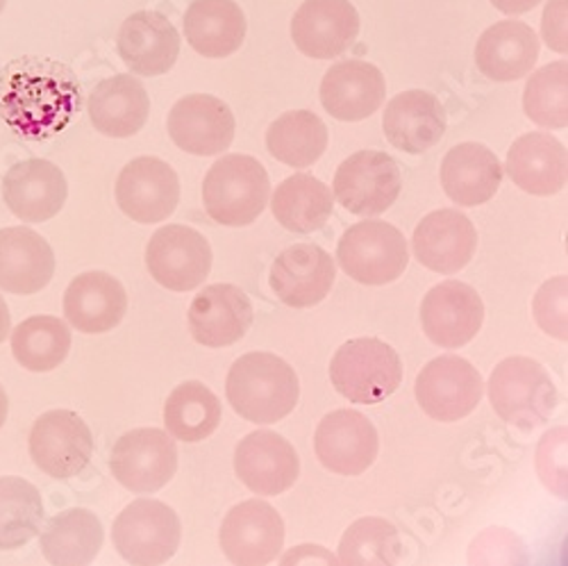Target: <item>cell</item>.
<instances>
[{
  "mask_svg": "<svg viewBox=\"0 0 568 566\" xmlns=\"http://www.w3.org/2000/svg\"><path fill=\"white\" fill-rule=\"evenodd\" d=\"M480 371L459 355H442L425 364L416 377L414 394L420 410L435 421L455 423L483 401Z\"/></svg>",
  "mask_w": 568,
  "mask_h": 566,
  "instance_id": "7",
  "label": "cell"
},
{
  "mask_svg": "<svg viewBox=\"0 0 568 566\" xmlns=\"http://www.w3.org/2000/svg\"><path fill=\"white\" fill-rule=\"evenodd\" d=\"M494 412L520 431H535L557 407V390L546 366L532 357H507L489 377Z\"/></svg>",
  "mask_w": 568,
  "mask_h": 566,
  "instance_id": "4",
  "label": "cell"
},
{
  "mask_svg": "<svg viewBox=\"0 0 568 566\" xmlns=\"http://www.w3.org/2000/svg\"><path fill=\"white\" fill-rule=\"evenodd\" d=\"M412 249L425 269L453 275L476 255L478 230L457 210H437L416 225Z\"/></svg>",
  "mask_w": 568,
  "mask_h": 566,
  "instance_id": "23",
  "label": "cell"
},
{
  "mask_svg": "<svg viewBox=\"0 0 568 566\" xmlns=\"http://www.w3.org/2000/svg\"><path fill=\"white\" fill-rule=\"evenodd\" d=\"M271 210L284 230L310 234L325 228L327 219L333 216L335 199L327 184L318 178L310 173H296L277 184Z\"/></svg>",
  "mask_w": 568,
  "mask_h": 566,
  "instance_id": "34",
  "label": "cell"
},
{
  "mask_svg": "<svg viewBox=\"0 0 568 566\" xmlns=\"http://www.w3.org/2000/svg\"><path fill=\"white\" fill-rule=\"evenodd\" d=\"M234 114L210 93H192L180 99L169 112L166 130L173 144L189 155L212 158L225 153L234 139Z\"/></svg>",
  "mask_w": 568,
  "mask_h": 566,
  "instance_id": "17",
  "label": "cell"
},
{
  "mask_svg": "<svg viewBox=\"0 0 568 566\" xmlns=\"http://www.w3.org/2000/svg\"><path fill=\"white\" fill-rule=\"evenodd\" d=\"M93 455V437L80 414L43 412L30 431V457L45 476L69 481L80 476Z\"/></svg>",
  "mask_w": 568,
  "mask_h": 566,
  "instance_id": "11",
  "label": "cell"
},
{
  "mask_svg": "<svg viewBox=\"0 0 568 566\" xmlns=\"http://www.w3.org/2000/svg\"><path fill=\"white\" fill-rule=\"evenodd\" d=\"M446 110L430 91L409 89L387 105L383 130L389 144L403 153L420 155L435 149L446 134Z\"/></svg>",
  "mask_w": 568,
  "mask_h": 566,
  "instance_id": "25",
  "label": "cell"
},
{
  "mask_svg": "<svg viewBox=\"0 0 568 566\" xmlns=\"http://www.w3.org/2000/svg\"><path fill=\"white\" fill-rule=\"evenodd\" d=\"M387 80L375 64L346 60L321 80V105L337 121H364L383 108Z\"/></svg>",
  "mask_w": 568,
  "mask_h": 566,
  "instance_id": "24",
  "label": "cell"
},
{
  "mask_svg": "<svg viewBox=\"0 0 568 566\" xmlns=\"http://www.w3.org/2000/svg\"><path fill=\"white\" fill-rule=\"evenodd\" d=\"M568 292V277L557 275L539 287L532 312L546 335L566 342L568 340V323H566V294Z\"/></svg>",
  "mask_w": 568,
  "mask_h": 566,
  "instance_id": "41",
  "label": "cell"
},
{
  "mask_svg": "<svg viewBox=\"0 0 568 566\" xmlns=\"http://www.w3.org/2000/svg\"><path fill=\"white\" fill-rule=\"evenodd\" d=\"M128 312V294L105 271H87L73 277L64 292V316L82 335H105Z\"/></svg>",
  "mask_w": 568,
  "mask_h": 566,
  "instance_id": "26",
  "label": "cell"
},
{
  "mask_svg": "<svg viewBox=\"0 0 568 566\" xmlns=\"http://www.w3.org/2000/svg\"><path fill=\"white\" fill-rule=\"evenodd\" d=\"M255 312L246 292L236 285H210L189 305V333L205 348L242 342L253 327Z\"/></svg>",
  "mask_w": 568,
  "mask_h": 566,
  "instance_id": "19",
  "label": "cell"
},
{
  "mask_svg": "<svg viewBox=\"0 0 568 566\" xmlns=\"http://www.w3.org/2000/svg\"><path fill=\"white\" fill-rule=\"evenodd\" d=\"M544 0H491V6L503 12V14H526V12H532L537 6H541Z\"/></svg>",
  "mask_w": 568,
  "mask_h": 566,
  "instance_id": "44",
  "label": "cell"
},
{
  "mask_svg": "<svg viewBox=\"0 0 568 566\" xmlns=\"http://www.w3.org/2000/svg\"><path fill=\"white\" fill-rule=\"evenodd\" d=\"M511 182L532 196H555L566 186L568 158L559 139L546 132L518 137L505 164Z\"/></svg>",
  "mask_w": 568,
  "mask_h": 566,
  "instance_id": "28",
  "label": "cell"
},
{
  "mask_svg": "<svg viewBox=\"0 0 568 566\" xmlns=\"http://www.w3.org/2000/svg\"><path fill=\"white\" fill-rule=\"evenodd\" d=\"M55 275V253L41 234L30 228L0 230V290L32 296L49 287Z\"/></svg>",
  "mask_w": 568,
  "mask_h": 566,
  "instance_id": "27",
  "label": "cell"
},
{
  "mask_svg": "<svg viewBox=\"0 0 568 566\" xmlns=\"http://www.w3.org/2000/svg\"><path fill=\"white\" fill-rule=\"evenodd\" d=\"M69 184L60 166L49 160H23L10 166L3 178V201L26 223H45L58 216L67 203Z\"/></svg>",
  "mask_w": 568,
  "mask_h": 566,
  "instance_id": "21",
  "label": "cell"
},
{
  "mask_svg": "<svg viewBox=\"0 0 568 566\" xmlns=\"http://www.w3.org/2000/svg\"><path fill=\"white\" fill-rule=\"evenodd\" d=\"M329 383L351 403L377 405L403 383L400 355L383 340H348L329 360Z\"/></svg>",
  "mask_w": 568,
  "mask_h": 566,
  "instance_id": "3",
  "label": "cell"
},
{
  "mask_svg": "<svg viewBox=\"0 0 568 566\" xmlns=\"http://www.w3.org/2000/svg\"><path fill=\"white\" fill-rule=\"evenodd\" d=\"M246 17L234 0H194L184 12V37L189 46L210 60H223L242 49Z\"/></svg>",
  "mask_w": 568,
  "mask_h": 566,
  "instance_id": "32",
  "label": "cell"
},
{
  "mask_svg": "<svg viewBox=\"0 0 568 566\" xmlns=\"http://www.w3.org/2000/svg\"><path fill=\"white\" fill-rule=\"evenodd\" d=\"M271 199L268 173L251 155H225L203 180L207 216L227 228H246L260 219Z\"/></svg>",
  "mask_w": 568,
  "mask_h": 566,
  "instance_id": "2",
  "label": "cell"
},
{
  "mask_svg": "<svg viewBox=\"0 0 568 566\" xmlns=\"http://www.w3.org/2000/svg\"><path fill=\"white\" fill-rule=\"evenodd\" d=\"M116 203L130 221H166L180 203L178 173L160 158H134L119 173Z\"/></svg>",
  "mask_w": 568,
  "mask_h": 566,
  "instance_id": "15",
  "label": "cell"
},
{
  "mask_svg": "<svg viewBox=\"0 0 568 566\" xmlns=\"http://www.w3.org/2000/svg\"><path fill=\"white\" fill-rule=\"evenodd\" d=\"M566 6H568V0H550L546 12H544V21H541V34L548 43V49H552L559 55L568 53Z\"/></svg>",
  "mask_w": 568,
  "mask_h": 566,
  "instance_id": "42",
  "label": "cell"
},
{
  "mask_svg": "<svg viewBox=\"0 0 568 566\" xmlns=\"http://www.w3.org/2000/svg\"><path fill=\"white\" fill-rule=\"evenodd\" d=\"M182 539L180 518L173 507L155 498H136L112 526V542L119 555L134 566H158L169 562Z\"/></svg>",
  "mask_w": 568,
  "mask_h": 566,
  "instance_id": "6",
  "label": "cell"
},
{
  "mask_svg": "<svg viewBox=\"0 0 568 566\" xmlns=\"http://www.w3.org/2000/svg\"><path fill=\"white\" fill-rule=\"evenodd\" d=\"M43 524L39 489L23 478H0V550L30 544Z\"/></svg>",
  "mask_w": 568,
  "mask_h": 566,
  "instance_id": "38",
  "label": "cell"
},
{
  "mask_svg": "<svg viewBox=\"0 0 568 566\" xmlns=\"http://www.w3.org/2000/svg\"><path fill=\"white\" fill-rule=\"evenodd\" d=\"M112 476L132 494L164 489L178 471V446L160 428H136L116 439L110 457Z\"/></svg>",
  "mask_w": 568,
  "mask_h": 566,
  "instance_id": "8",
  "label": "cell"
},
{
  "mask_svg": "<svg viewBox=\"0 0 568 566\" xmlns=\"http://www.w3.org/2000/svg\"><path fill=\"white\" fill-rule=\"evenodd\" d=\"M335 277L337 266L327 251L316 244H294L275 257L268 285L280 303L305 310L327 299Z\"/></svg>",
  "mask_w": 568,
  "mask_h": 566,
  "instance_id": "18",
  "label": "cell"
},
{
  "mask_svg": "<svg viewBox=\"0 0 568 566\" xmlns=\"http://www.w3.org/2000/svg\"><path fill=\"white\" fill-rule=\"evenodd\" d=\"M234 474L253 494L280 496L301 476V459L292 442L271 431L246 435L234 451Z\"/></svg>",
  "mask_w": 568,
  "mask_h": 566,
  "instance_id": "16",
  "label": "cell"
},
{
  "mask_svg": "<svg viewBox=\"0 0 568 566\" xmlns=\"http://www.w3.org/2000/svg\"><path fill=\"white\" fill-rule=\"evenodd\" d=\"M359 34V14L348 0H305L292 19L296 49L312 60L344 55Z\"/></svg>",
  "mask_w": 568,
  "mask_h": 566,
  "instance_id": "20",
  "label": "cell"
},
{
  "mask_svg": "<svg viewBox=\"0 0 568 566\" xmlns=\"http://www.w3.org/2000/svg\"><path fill=\"white\" fill-rule=\"evenodd\" d=\"M539 49V37L528 23L500 21L478 39L476 64L494 82H514L535 69Z\"/></svg>",
  "mask_w": 568,
  "mask_h": 566,
  "instance_id": "31",
  "label": "cell"
},
{
  "mask_svg": "<svg viewBox=\"0 0 568 566\" xmlns=\"http://www.w3.org/2000/svg\"><path fill=\"white\" fill-rule=\"evenodd\" d=\"M69 351L71 330L58 316H30L12 330V355L26 371H55L69 357Z\"/></svg>",
  "mask_w": 568,
  "mask_h": 566,
  "instance_id": "37",
  "label": "cell"
},
{
  "mask_svg": "<svg viewBox=\"0 0 568 566\" xmlns=\"http://www.w3.org/2000/svg\"><path fill=\"white\" fill-rule=\"evenodd\" d=\"M6 3L8 0H0V14H3V10H6Z\"/></svg>",
  "mask_w": 568,
  "mask_h": 566,
  "instance_id": "47",
  "label": "cell"
},
{
  "mask_svg": "<svg viewBox=\"0 0 568 566\" xmlns=\"http://www.w3.org/2000/svg\"><path fill=\"white\" fill-rule=\"evenodd\" d=\"M219 542L232 564L264 566L277 559L284 546V522L266 501H244L225 514Z\"/></svg>",
  "mask_w": 568,
  "mask_h": 566,
  "instance_id": "12",
  "label": "cell"
},
{
  "mask_svg": "<svg viewBox=\"0 0 568 566\" xmlns=\"http://www.w3.org/2000/svg\"><path fill=\"white\" fill-rule=\"evenodd\" d=\"M225 396L242 418L271 426L296 410L301 396L298 373L273 353H246L227 371Z\"/></svg>",
  "mask_w": 568,
  "mask_h": 566,
  "instance_id": "1",
  "label": "cell"
},
{
  "mask_svg": "<svg viewBox=\"0 0 568 566\" xmlns=\"http://www.w3.org/2000/svg\"><path fill=\"white\" fill-rule=\"evenodd\" d=\"M105 542L103 524L99 516L73 507L53 516L41 530L39 544L43 557L55 566H84L99 557Z\"/></svg>",
  "mask_w": 568,
  "mask_h": 566,
  "instance_id": "33",
  "label": "cell"
},
{
  "mask_svg": "<svg viewBox=\"0 0 568 566\" xmlns=\"http://www.w3.org/2000/svg\"><path fill=\"white\" fill-rule=\"evenodd\" d=\"M398 530L377 516H364L344 533L339 542V562L346 566H381L400 559Z\"/></svg>",
  "mask_w": 568,
  "mask_h": 566,
  "instance_id": "39",
  "label": "cell"
},
{
  "mask_svg": "<svg viewBox=\"0 0 568 566\" xmlns=\"http://www.w3.org/2000/svg\"><path fill=\"white\" fill-rule=\"evenodd\" d=\"M151 97L134 75H114L89 93L91 125L105 137L128 139L146 125Z\"/></svg>",
  "mask_w": 568,
  "mask_h": 566,
  "instance_id": "30",
  "label": "cell"
},
{
  "mask_svg": "<svg viewBox=\"0 0 568 566\" xmlns=\"http://www.w3.org/2000/svg\"><path fill=\"white\" fill-rule=\"evenodd\" d=\"M524 110L530 121L548 130L568 125V64L557 60L535 71L524 91Z\"/></svg>",
  "mask_w": 568,
  "mask_h": 566,
  "instance_id": "40",
  "label": "cell"
},
{
  "mask_svg": "<svg viewBox=\"0 0 568 566\" xmlns=\"http://www.w3.org/2000/svg\"><path fill=\"white\" fill-rule=\"evenodd\" d=\"M318 462L337 476H362L381 453V437L362 412L335 410L318 423L314 435Z\"/></svg>",
  "mask_w": 568,
  "mask_h": 566,
  "instance_id": "14",
  "label": "cell"
},
{
  "mask_svg": "<svg viewBox=\"0 0 568 566\" xmlns=\"http://www.w3.org/2000/svg\"><path fill=\"white\" fill-rule=\"evenodd\" d=\"M221 412V403L212 390L199 381H189L169 394L164 403V426L173 439L199 444L216 433Z\"/></svg>",
  "mask_w": 568,
  "mask_h": 566,
  "instance_id": "35",
  "label": "cell"
},
{
  "mask_svg": "<svg viewBox=\"0 0 568 566\" xmlns=\"http://www.w3.org/2000/svg\"><path fill=\"white\" fill-rule=\"evenodd\" d=\"M339 266L359 285L383 287L396 282L407 264L409 249L403 232L387 221H359L337 244Z\"/></svg>",
  "mask_w": 568,
  "mask_h": 566,
  "instance_id": "5",
  "label": "cell"
},
{
  "mask_svg": "<svg viewBox=\"0 0 568 566\" xmlns=\"http://www.w3.org/2000/svg\"><path fill=\"white\" fill-rule=\"evenodd\" d=\"M8 410H10V401H8V394H6L3 385H0V428L6 426V421H8Z\"/></svg>",
  "mask_w": 568,
  "mask_h": 566,
  "instance_id": "46",
  "label": "cell"
},
{
  "mask_svg": "<svg viewBox=\"0 0 568 566\" xmlns=\"http://www.w3.org/2000/svg\"><path fill=\"white\" fill-rule=\"evenodd\" d=\"M323 562V564H335L339 562L335 555H329L325 548L321 546H296L292 553H287L284 557H280L282 564H298V562Z\"/></svg>",
  "mask_w": 568,
  "mask_h": 566,
  "instance_id": "43",
  "label": "cell"
},
{
  "mask_svg": "<svg viewBox=\"0 0 568 566\" xmlns=\"http://www.w3.org/2000/svg\"><path fill=\"white\" fill-rule=\"evenodd\" d=\"M151 277L171 292H194L212 271V246L189 225L160 228L146 246Z\"/></svg>",
  "mask_w": 568,
  "mask_h": 566,
  "instance_id": "10",
  "label": "cell"
},
{
  "mask_svg": "<svg viewBox=\"0 0 568 566\" xmlns=\"http://www.w3.org/2000/svg\"><path fill=\"white\" fill-rule=\"evenodd\" d=\"M10 330H12V316H10V307H8L6 299L0 296V344H3V342L8 340Z\"/></svg>",
  "mask_w": 568,
  "mask_h": 566,
  "instance_id": "45",
  "label": "cell"
},
{
  "mask_svg": "<svg viewBox=\"0 0 568 566\" xmlns=\"http://www.w3.org/2000/svg\"><path fill=\"white\" fill-rule=\"evenodd\" d=\"M503 173V164L491 149L466 141L446 153L442 162V186L455 205L478 208L498 194Z\"/></svg>",
  "mask_w": 568,
  "mask_h": 566,
  "instance_id": "29",
  "label": "cell"
},
{
  "mask_svg": "<svg viewBox=\"0 0 568 566\" xmlns=\"http://www.w3.org/2000/svg\"><path fill=\"white\" fill-rule=\"evenodd\" d=\"M485 303L466 282L446 280L420 303L423 333L439 348H462L480 333Z\"/></svg>",
  "mask_w": 568,
  "mask_h": 566,
  "instance_id": "13",
  "label": "cell"
},
{
  "mask_svg": "<svg viewBox=\"0 0 568 566\" xmlns=\"http://www.w3.org/2000/svg\"><path fill=\"white\" fill-rule=\"evenodd\" d=\"M327 128L310 110H294L277 117L266 130L268 153L287 166L305 169L321 160L327 149Z\"/></svg>",
  "mask_w": 568,
  "mask_h": 566,
  "instance_id": "36",
  "label": "cell"
},
{
  "mask_svg": "<svg viewBox=\"0 0 568 566\" xmlns=\"http://www.w3.org/2000/svg\"><path fill=\"white\" fill-rule=\"evenodd\" d=\"M400 189V166L383 151H359L335 173L337 203L357 216L385 214L398 201Z\"/></svg>",
  "mask_w": 568,
  "mask_h": 566,
  "instance_id": "9",
  "label": "cell"
},
{
  "mask_svg": "<svg viewBox=\"0 0 568 566\" xmlns=\"http://www.w3.org/2000/svg\"><path fill=\"white\" fill-rule=\"evenodd\" d=\"M180 41V32L164 14L141 10L121 23L116 51L132 73L158 78L175 67Z\"/></svg>",
  "mask_w": 568,
  "mask_h": 566,
  "instance_id": "22",
  "label": "cell"
}]
</instances>
